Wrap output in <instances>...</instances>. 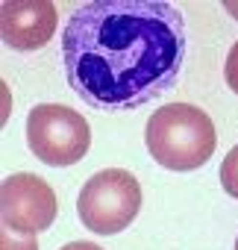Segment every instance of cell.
I'll list each match as a JSON object with an SVG mask.
<instances>
[{
  "instance_id": "cell-10",
  "label": "cell",
  "mask_w": 238,
  "mask_h": 250,
  "mask_svg": "<svg viewBox=\"0 0 238 250\" xmlns=\"http://www.w3.org/2000/svg\"><path fill=\"white\" fill-rule=\"evenodd\" d=\"M59 250H103V247H97L94 241H71V244H65Z\"/></svg>"
},
{
  "instance_id": "cell-11",
  "label": "cell",
  "mask_w": 238,
  "mask_h": 250,
  "mask_svg": "<svg viewBox=\"0 0 238 250\" xmlns=\"http://www.w3.org/2000/svg\"><path fill=\"white\" fill-rule=\"evenodd\" d=\"M235 250H238V238H235Z\"/></svg>"
},
{
  "instance_id": "cell-1",
  "label": "cell",
  "mask_w": 238,
  "mask_h": 250,
  "mask_svg": "<svg viewBox=\"0 0 238 250\" xmlns=\"http://www.w3.org/2000/svg\"><path fill=\"white\" fill-rule=\"evenodd\" d=\"M185 59L182 12L165 0H91L62 33L74 94L97 112H130L159 100Z\"/></svg>"
},
{
  "instance_id": "cell-9",
  "label": "cell",
  "mask_w": 238,
  "mask_h": 250,
  "mask_svg": "<svg viewBox=\"0 0 238 250\" xmlns=\"http://www.w3.org/2000/svg\"><path fill=\"white\" fill-rule=\"evenodd\" d=\"M3 250H39V241H36V235L15 238L12 229H3Z\"/></svg>"
},
{
  "instance_id": "cell-2",
  "label": "cell",
  "mask_w": 238,
  "mask_h": 250,
  "mask_svg": "<svg viewBox=\"0 0 238 250\" xmlns=\"http://www.w3.org/2000/svg\"><path fill=\"white\" fill-rule=\"evenodd\" d=\"M150 156L168 171H194L218 147L212 118L191 103H171L150 115L144 133Z\"/></svg>"
},
{
  "instance_id": "cell-8",
  "label": "cell",
  "mask_w": 238,
  "mask_h": 250,
  "mask_svg": "<svg viewBox=\"0 0 238 250\" xmlns=\"http://www.w3.org/2000/svg\"><path fill=\"white\" fill-rule=\"evenodd\" d=\"M223 77H226V85L238 94V42L229 47L226 53V65H223Z\"/></svg>"
},
{
  "instance_id": "cell-6",
  "label": "cell",
  "mask_w": 238,
  "mask_h": 250,
  "mask_svg": "<svg viewBox=\"0 0 238 250\" xmlns=\"http://www.w3.org/2000/svg\"><path fill=\"white\" fill-rule=\"evenodd\" d=\"M3 42L12 50H39L56 33V6L50 0H9L3 3Z\"/></svg>"
},
{
  "instance_id": "cell-3",
  "label": "cell",
  "mask_w": 238,
  "mask_h": 250,
  "mask_svg": "<svg viewBox=\"0 0 238 250\" xmlns=\"http://www.w3.org/2000/svg\"><path fill=\"white\" fill-rule=\"evenodd\" d=\"M141 209V186L124 168L97 171L79 188L77 215L82 227L97 235H118L127 229Z\"/></svg>"
},
{
  "instance_id": "cell-7",
  "label": "cell",
  "mask_w": 238,
  "mask_h": 250,
  "mask_svg": "<svg viewBox=\"0 0 238 250\" xmlns=\"http://www.w3.org/2000/svg\"><path fill=\"white\" fill-rule=\"evenodd\" d=\"M220 186H223V191L229 194V197H235L238 200V145L223 156V162H220Z\"/></svg>"
},
{
  "instance_id": "cell-4",
  "label": "cell",
  "mask_w": 238,
  "mask_h": 250,
  "mask_svg": "<svg viewBox=\"0 0 238 250\" xmlns=\"http://www.w3.org/2000/svg\"><path fill=\"white\" fill-rule=\"evenodd\" d=\"M27 145L36 159L53 168L77 165L91 147L88 121L62 103H39L27 115Z\"/></svg>"
},
{
  "instance_id": "cell-5",
  "label": "cell",
  "mask_w": 238,
  "mask_h": 250,
  "mask_svg": "<svg viewBox=\"0 0 238 250\" xmlns=\"http://www.w3.org/2000/svg\"><path fill=\"white\" fill-rule=\"evenodd\" d=\"M3 203V227L15 235H39L53 227L59 200L47 180L36 174H12L0 188Z\"/></svg>"
}]
</instances>
